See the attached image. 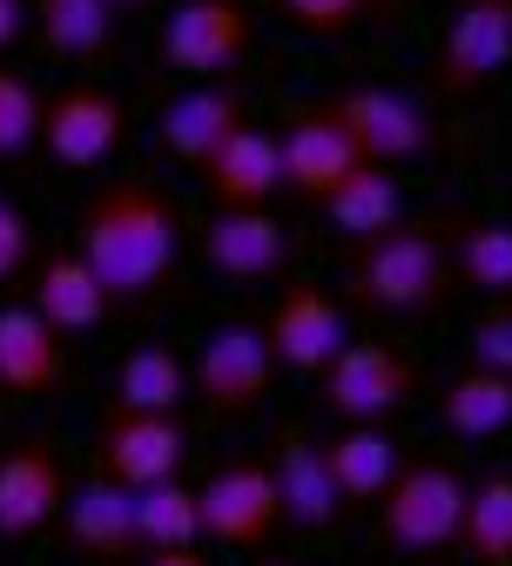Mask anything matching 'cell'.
<instances>
[{
    "instance_id": "23",
    "label": "cell",
    "mask_w": 512,
    "mask_h": 566,
    "mask_svg": "<svg viewBox=\"0 0 512 566\" xmlns=\"http://www.w3.org/2000/svg\"><path fill=\"white\" fill-rule=\"evenodd\" d=\"M324 217H331V230H337L344 243H372V237H385V230L405 223V196H398V182L372 163V169H357L351 182H337V189L324 196Z\"/></svg>"
},
{
    "instance_id": "29",
    "label": "cell",
    "mask_w": 512,
    "mask_h": 566,
    "mask_svg": "<svg viewBox=\"0 0 512 566\" xmlns=\"http://www.w3.org/2000/svg\"><path fill=\"white\" fill-rule=\"evenodd\" d=\"M459 276L485 297H512V223H472L459 243Z\"/></svg>"
},
{
    "instance_id": "16",
    "label": "cell",
    "mask_w": 512,
    "mask_h": 566,
    "mask_svg": "<svg viewBox=\"0 0 512 566\" xmlns=\"http://www.w3.org/2000/svg\"><path fill=\"white\" fill-rule=\"evenodd\" d=\"M196 176H202V189L216 196V209H263V202L283 189V135L243 122Z\"/></svg>"
},
{
    "instance_id": "37",
    "label": "cell",
    "mask_w": 512,
    "mask_h": 566,
    "mask_svg": "<svg viewBox=\"0 0 512 566\" xmlns=\"http://www.w3.org/2000/svg\"><path fill=\"white\" fill-rule=\"evenodd\" d=\"M257 566H290V559H257Z\"/></svg>"
},
{
    "instance_id": "14",
    "label": "cell",
    "mask_w": 512,
    "mask_h": 566,
    "mask_svg": "<svg viewBox=\"0 0 512 566\" xmlns=\"http://www.w3.org/2000/svg\"><path fill=\"white\" fill-rule=\"evenodd\" d=\"M290 256H297V243L270 209H216L202 230V263L230 283H270L290 270Z\"/></svg>"
},
{
    "instance_id": "34",
    "label": "cell",
    "mask_w": 512,
    "mask_h": 566,
    "mask_svg": "<svg viewBox=\"0 0 512 566\" xmlns=\"http://www.w3.org/2000/svg\"><path fill=\"white\" fill-rule=\"evenodd\" d=\"M34 28V0H0V48H14Z\"/></svg>"
},
{
    "instance_id": "32",
    "label": "cell",
    "mask_w": 512,
    "mask_h": 566,
    "mask_svg": "<svg viewBox=\"0 0 512 566\" xmlns=\"http://www.w3.org/2000/svg\"><path fill=\"white\" fill-rule=\"evenodd\" d=\"M372 8H378V0H283L290 28H304V34H317V41H344Z\"/></svg>"
},
{
    "instance_id": "8",
    "label": "cell",
    "mask_w": 512,
    "mask_h": 566,
    "mask_svg": "<svg viewBox=\"0 0 512 566\" xmlns=\"http://www.w3.org/2000/svg\"><path fill=\"white\" fill-rule=\"evenodd\" d=\"M196 500H202V539L216 546H263L276 526H283V500H276V479L270 465L257 459H230V465H216L202 485H196Z\"/></svg>"
},
{
    "instance_id": "15",
    "label": "cell",
    "mask_w": 512,
    "mask_h": 566,
    "mask_svg": "<svg viewBox=\"0 0 512 566\" xmlns=\"http://www.w3.org/2000/svg\"><path fill=\"white\" fill-rule=\"evenodd\" d=\"M270 479H276V500H283V526L324 533V526L344 513V492H337V479H331V452L304 432V424H290V432L276 439Z\"/></svg>"
},
{
    "instance_id": "28",
    "label": "cell",
    "mask_w": 512,
    "mask_h": 566,
    "mask_svg": "<svg viewBox=\"0 0 512 566\" xmlns=\"http://www.w3.org/2000/svg\"><path fill=\"white\" fill-rule=\"evenodd\" d=\"M459 546H466L472 566H512V479H505V472H485V479L466 492Z\"/></svg>"
},
{
    "instance_id": "27",
    "label": "cell",
    "mask_w": 512,
    "mask_h": 566,
    "mask_svg": "<svg viewBox=\"0 0 512 566\" xmlns=\"http://www.w3.org/2000/svg\"><path fill=\"white\" fill-rule=\"evenodd\" d=\"M438 418H446L459 439H499L505 424H512V378L479 371V365L459 371L446 385V398H438Z\"/></svg>"
},
{
    "instance_id": "25",
    "label": "cell",
    "mask_w": 512,
    "mask_h": 566,
    "mask_svg": "<svg viewBox=\"0 0 512 566\" xmlns=\"http://www.w3.org/2000/svg\"><path fill=\"white\" fill-rule=\"evenodd\" d=\"M41 48L61 61H95L115 41V0H34Z\"/></svg>"
},
{
    "instance_id": "21",
    "label": "cell",
    "mask_w": 512,
    "mask_h": 566,
    "mask_svg": "<svg viewBox=\"0 0 512 566\" xmlns=\"http://www.w3.org/2000/svg\"><path fill=\"white\" fill-rule=\"evenodd\" d=\"M34 311H41L61 337H82V331H95L115 304H108L102 276L88 270L82 250H54V256H41V270H34Z\"/></svg>"
},
{
    "instance_id": "13",
    "label": "cell",
    "mask_w": 512,
    "mask_h": 566,
    "mask_svg": "<svg viewBox=\"0 0 512 566\" xmlns=\"http://www.w3.org/2000/svg\"><path fill=\"white\" fill-rule=\"evenodd\" d=\"M357 169H372V163H364V149L344 135V122H337L324 102H311V108L290 115V128H283V189L324 202V196H331L337 182H351Z\"/></svg>"
},
{
    "instance_id": "11",
    "label": "cell",
    "mask_w": 512,
    "mask_h": 566,
    "mask_svg": "<svg viewBox=\"0 0 512 566\" xmlns=\"http://www.w3.org/2000/svg\"><path fill=\"white\" fill-rule=\"evenodd\" d=\"M270 331V350H276V365L283 371H297V378H324L331 358L351 344V324H344V304L324 297L317 283H290V291L276 297V311L263 317Z\"/></svg>"
},
{
    "instance_id": "35",
    "label": "cell",
    "mask_w": 512,
    "mask_h": 566,
    "mask_svg": "<svg viewBox=\"0 0 512 566\" xmlns=\"http://www.w3.org/2000/svg\"><path fill=\"white\" fill-rule=\"evenodd\" d=\"M142 566H209V553H196V546H176V553H149Z\"/></svg>"
},
{
    "instance_id": "19",
    "label": "cell",
    "mask_w": 512,
    "mask_h": 566,
    "mask_svg": "<svg viewBox=\"0 0 512 566\" xmlns=\"http://www.w3.org/2000/svg\"><path fill=\"white\" fill-rule=\"evenodd\" d=\"M61 526H67V539H75L82 559H102V566L142 553V539H135V492L122 479H108V472H95V479H82L75 492H67Z\"/></svg>"
},
{
    "instance_id": "31",
    "label": "cell",
    "mask_w": 512,
    "mask_h": 566,
    "mask_svg": "<svg viewBox=\"0 0 512 566\" xmlns=\"http://www.w3.org/2000/svg\"><path fill=\"white\" fill-rule=\"evenodd\" d=\"M466 350H472V365H479V371H499V378H512V297H492V304L472 317V331H466Z\"/></svg>"
},
{
    "instance_id": "18",
    "label": "cell",
    "mask_w": 512,
    "mask_h": 566,
    "mask_svg": "<svg viewBox=\"0 0 512 566\" xmlns=\"http://www.w3.org/2000/svg\"><path fill=\"white\" fill-rule=\"evenodd\" d=\"M237 128H243V95H237L230 82H196V88L169 95V108H163V122H156V142H163L176 163L202 169Z\"/></svg>"
},
{
    "instance_id": "4",
    "label": "cell",
    "mask_w": 512,
    "mask_h": 566,
    "mask_svg": "<svg viewBox=\"0 0 512 566\" xmlns=\"http://www.w3.org/2000/svg\"><path fill=\"white\" fill-rule=\"evenodd\" d=\"M411 391H418V365L378 337H351L331 358V371L317 378L324 411L344 424H385V411L411 405Z\"/></svg>"
},
{
    "instance_id": "2",
    "label": "cell",
    "mask_w": 512,
    "mask_h": 566,
    "mask_svg": "<svg viewBox=\"0 0 512 566\" xmlns=\"http://www.w3.org/2000/svg\"><path fill=\"white\" fill-rule=\"evenodd\" d=\"M446 276H452V256H446L438 223H398V230H385V237L351 250L344 297L357 311L411 317V311H431L438 297H446Z\"/></svg>"
},
{
    "instance_id": "3",
    "label": "cell",
    "mask_w": 512,
    "mask_h": 566,
    "mask_svg": "<svg viewBox=\"0 0 512 566\" xmlns=\"http://www.w3.org/2000/svg\"><path fill=\"white\" fill-rule=\"evenodd\" d=\"M466 479L452 465H405L391 479V492L378 500V539L391 553H446L459 546V526H466Z\"/></svg>"
},
{
    "instance_id": "20",
    "label": "cell",
    "mask_w": 512,
    "mask_h": 566,
    "mask_svg": "<svg viewBox=\"0 0 512 566\" xmlns=\"http://www.w3.org/2000/svg\"><path fill=\"white\" fill-rule=\"evenodd\" d=\"M67 472L48 446H21L0 459V539H34L48 520H61L67 506Z\"/></svg>"
},
{
    "instance_id": "10",
    "label": "cell",
    "mask_w": 512,
    "mask_h": 566,
    "mask_svg": "<svg viewBox=\"0 0 512 566\" xmlns=\"http://www.w3.org/2000/svg\"><path fill=\"white\" fill-rule=\"evenodd\" d=\"M122 142H128V108H122V95H108L95 82L61 88L41 115V149L61 169H102Z\"/></svg>"
},
{
    "instance_id": "36",
    "label": "cell",
    "mask_w": 512,
    "mask_h": 566,
    "mask_svg": "<svg viewBox=\"0 0 512 566\" xmlns=\"http://www.w3.org/2000/svg\"><path fill=\"white\" fill-rule=\"evenodd\" d=\"M115 8H149V0H115Z\"/></svg>"
},
{
    "instance_id": "7",
    "label": "cell",
    "mask_w": 512,
    "mask_h": 566,
    "mask_svg": "<svg viewBox=\"0 0 512 566\" xmlns=\"http://www.w3.org/2000/svg\"><path fill=\"white\" fill-rule=\"evenodd\" d=\"M250 54V8L243 0H176L169 21H163V41H156V61L169 75H189V82H216Z\"/></svg>"
},
{
    "instance_id": "17",
    "label": "cell",
    "mask_w": 512,
    "mask_h": 566,
    "mask_svg": "<svg viewBox=\"0 0 512 566\" xmlns=\"http://www.w3.org/2000/svg\"><path fill=\"white\" fill-rule=\"evenodd\" d=\"M67 378V337L34 304H0V391L48 398Z\"/></svg>"
},
{
    "instance_id": "33",
    "label": "cell",
    "mask_w": 512,
    "mask_h": 566,
    "mask_svg": "<svg viewBox=\"0 0 512 566\" xmlns=\"http://www.w3.org/2000/svg\"><path fill=\"white\" fill-rule=\"evenodd\" d=\"M34 256V223H28V209L0 196V283H14Z\"/></svg>"
},
{
    "instance_id": "24",
    "label": "cell",
    "mask_w": 512,
    "mask_h": 566,
    "mask_svg": "<svg viewBox=\"0 0 512 566\" xmlns=\"http://www.w3.org/2000/svg\"><path fill=\"white\" fill-rule=\"evenodd\" d=\"M189 391H196V365H182L169 344H142L115 365V405L128 411H182Z\"/></svg>"
},
{
    "instance_id": "26",
    "label": "cell",
    "mask_w": 512,
    "mask_h": 566,
    "mask_svg": "<svg viewBox=\"0 0 512 566\" xmlns=\"http://www.w3.org/2000/svg\"><path fill=\"white\" fill-rule=\"evenodd\" d=\"M135 539H142V553L196 546L202 539V500H196V485H182V479L142 485L135 492Z\"/></svg>"
},
{
    "instance_id": "9",
    "label": "cell",
    "mask_w": 512,
    "mask_h": 566,
    "mask_svg": "<svg viewBox=\"0 0 512 566\" xmlns=\"http://www.w3.org/2000/svg\"><path fill=\"white\" fill-rule=\"evenodd\" d=\"M438 88L479 95L512 67V0H459V14L438 41Z\"/></svg>"
},
{
    "instance_id": "22",
    "label": "cell",
    "mask_w": 512,
    "mask_h": 566,
    "mask_svg": "<svg viewBox=\"0 0 512 566\" xmlns=\"http://www.w3.org/2000/svg\"><path fill=\"white\" fill-rule=\"evenodd\" d=\"M324 452H331V479L344 492V513L351 506H378L391 492V479L405 472V452H398V439L385 424H344Z\"/></svg>"
},
{
    "instance_id": "12",
    "label": "cell",
    "mask_w": 512,
    "mask_h": 566,
    "mask_svg": "<svg viewBox=\"0 0 512 566\" xmlns=\"http://www.w3.org/2000/svg\"><path fill=\"white\" fill-rule=\"evenodd\" d=\"M324 108L344 122V135L364 149V163H378V169L411 163V156L431 149V122H425V108H418L411 95H398V88H344V95L324 102Z\"/></svg>"
},
{
    "instance_id": "30",
    "label": "cell",
    "mask_w": 512,
    "mask_h": 566,
    "mask_svg": "<svg viewBox=\"0 0 512 566\" xmlns=\"http://www.w3.org/2000/svg\"><path fill=\"white\" fill-rule=\"evenodd\" d=\"M41 115H48V102L21 75L0 67V163L21 156V149H34V142H41Z\"/></svg>"
},
{
    "instance_id": "5",
    "label": "cell",
    "mask_w": 512,
    "mask_h": 566,
    "mask_svg": "<svg viewBox=\"0 0 512 566\" xmlns=\"http://www.w3.org/2000/svg\"><path fill=\"white\" fill-rule=\"evenodd\" d=\"M276 385V350H270V331L263 324H216L196 350V398L216 411V418H250Z\"/></svg>"
},
{
    "instance_id": "1",
    "label": "cell",
    "mask_w": 512,
    "mask_h": 566,
    "mask_svg": "<svg viewBox=\"0 0 512 566\" xmlns=\"http://www.w3.org/2000/svg\"><path fill=\"white\" fill-rule=\"evenodd\" d=\"M75 250L88 256V270L102 276V291L115 311L128 304H149L163 283L176 276V256H182V209L169 189L142 182V176H122V182H102L82 217H75Z\"/></svg>"
},
{
    "instance_id": "6",
    "label": "cell",
    "mask_w": 512,
    "mask_h": 566,
    "mask_svg": "<svg viewBox=\"0 0 512 566\" xmlns=\"http://www.w3.org/2000/svg\"><path fill=\"white\" fill-rule=\"evenodd\" d=\"M182 459H189V424H182V411H128V405H108L102 424H95V465L108 479H122L128 492L163 485V479H182Z\"/></svg>"
}]
</instances>
